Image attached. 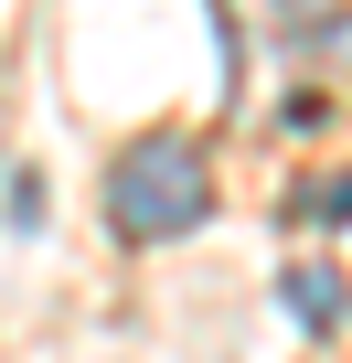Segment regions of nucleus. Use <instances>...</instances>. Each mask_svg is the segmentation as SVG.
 Segmentation results:
<instances>
[{"instance_id":"obj_4","label":"nucleus","mask_w":352,"mask_h":363,"mask_svg":"<svg viewBox=\"0 0 352 363\" xmlns=\"http://www.w3.org/2000/svg\"><path fill=\"white\" fill-rule=\"evenodd\" d=\"M310 214H320V225H352V171H331V182H320V203H310Z\"/></svg>"},{"instance_id":"obj_1","label":"nucleus","mask_w":352,"mask_h":363,"mask_svg":"<svg viewBox=\"0 0 352 363\" xmlns=\"http://www.w3.org/2000/svg\"><path fill=\"white\" fill-rule=\"evenodd\" d=\"M203 214H214V160H203L182 128L118 150V171H107V225H118L128 246H171V235H193Z\"/></svg>"},{"instance_id":"obj_2","label":"nucleus","mask_w":352,"mask_h":363,"mask_svg":"<svg viewBox=\"0 0 352 363\" xmlns=\"http://www.w3.org/2000/svg\"><path fill=\"white\" fill-rule=\"evenodd\" d=\"M267 11H278L288 43H331V54H352V0H267Z\"/></svg>"},{"instance_id":"obj_3","label":"nucleus","mask_w":352,"mask_h":363,"mask_svg":"<svg viewBox=\"0 0 352 363\" xmlns=\"http://www.w3.org/2000/svg\"><path fill=\"white\" fill-rule=\"evenodd\" d=\"M288 310H299V320H341V299H331V278H310V267L288 278Z\"/></svg>"}]
</instances>
